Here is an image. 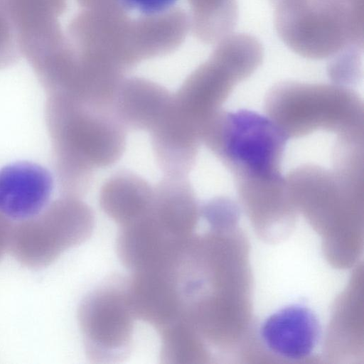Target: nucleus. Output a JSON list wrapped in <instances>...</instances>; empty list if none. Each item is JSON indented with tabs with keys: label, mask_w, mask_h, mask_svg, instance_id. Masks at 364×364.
<instances>
[{
	"label": "nucleus",
	"mask_w": 364,
	"mask_h": 364,
	"mask_svg": "<svg viewBox=\"0 0 364 364\" xmlns=\"http://www.w3.org/2000/svg\"><path fill=\"white\" fill-rule=\"evenodd\" d=\"M302 0H269L274 9L296 3Z\"/></svg>",
	"instance_id": "obj_19"
},
{
	"label": "nucleus",
	"mask_w": 364,
	"mask_h": 364,
	"mask_svg": "<svg viewBox=\"0 0 364 364\" xmlns=\"http://www.w3.org/2000/svg\"><path fill=\"white\" fill-rule=\"evenodd\" d=\"M200 31L210 41L222 39L231 33L238 16L236 0H196Z\"/></svg>",
	"instance_id": "obj_13"
},
{
	"label": "nucleus",
	"mask_w": 364,
	"mask_h": 364,
	"mask_svg": "<svg viewBox=\"0 0 364 364\" xmlns=\"http://www.w3.org/2000/svg\"><path fill=\"white\" fill-rule=\"evenodd\" d=\"M93 228L92 209L79 197L63 195L37 215L13 223L9 252L24 267L43 269L85 242Z\"/></svg>",
	"instance_id": "obj_5"
},
{
	"label": "nucleus",
	"mask_w": 364,
	"mask_h": 364,
	"mask_svg": "<svg viewBox=\"0 0 364 364\" xmlns=\"http://www.w3.org/2000/svg\"><path fill=\"white\" fill-rule=\"evenodd\" d=\"M321 336L317 315L301 304L278 309L268 316L259 328V337L267 349L289 360H301L311 355Z\"/></svg>",
	"instance_id": "obj_7"
},
{
	"label": "nucleus",
	"mask_w": 364,
	"mask_h": 364,
	"mask_svg": "<svg viewBox=\"0 0 364 364\" xmlns=\"http://www.w3.org/2000/svg\"><path fill=\"white\" fill-rule=\"evenodd\" d=\"M159 167L167 176L185 177L193 168L200 143L198 126L171 102L150 131Z\"/></svg>",
	"instance_id": "obj_9"
},
{
	"label": "nucleus",
	"mask_w": 364,
	"mask_h": 364,
	"mask_svg": "<svg viewBox=\"0 0 364 364\" xmlns=\"http://www.w3.org/2000/svg\"><path fill=\"white\" fill-rule=\"evenodd\" d=\"M158 333L161 338V363L191 364L201 363L205 358L201 338L183 319H176Z\"/></svg>",
	"instance_id": "obj_12"
},
{
	"label": "nucleus",
	"mask_w": 364,
	"mask_h": 364,
	"mask_svg": "<svg viewBox=\"0 0 364 364\" xmlns=\"http://www.w3.org/2000/svg\"><path fill=\"white\" fill-rule=\"evenodd\" d=\"M46 121L55 178L63 195L79 197L87 191L93 170L115 163L124 151L126 127L112 107L50 94Z\"/></svg>",
	"instance_id": "obj_1"
},
{
	"label": "nucleus",
	"mask_w": 364,
	"mask_h": 364,
	"mask_svg": "<svg viewBox=\"0 0 364 364\" xmlns=\"http://www.w3.org/2000/svg\"><path fill=\"white\" fill-rule=\"evenodd\" d=\"M289 138L267 114L221 109L205 125L201 142L232 174L242 200L287 190L281 164Z\"/></svg>",
	"instance_id": "obj_2"
},
{
	"label": "nucleus",
	"mask_w": 364,
	"mask_h": 364,
	"mask_svg": "<svg viewBox=\"0 0 364 364\" xmlns=\"http://www.w3.org/2000/svg\"><path fill=\"white\" fill-rule=\"evenodd\" d=\"M364 8L323 0H302L274 9V26L284 43L306 58H331L364 46Z\"/></svg>",
	"instance_id": "obj_4"
},
{
	"label": "nucleus",
	"mask_w": 364,
	"mask_h": 364,
	"mask_svg": "<svg viewBox=\"0 0 364 364\" xmlns=\"http://www.w3.org/2000/svg\"><path fill=\"white\" fill-rule=\"evenodd\" d=\"M154 188L139 176L122 171L112 176L103 185L100 204L119 227L143 215L149 210Z\"/></svg>",
	"instance_id": "obj_11"
},
{
	"label": "nucleus",
	"mask_w": 364,
	"mask_h": 364,
	"mask_svg": "<svg viewBox=\"0 0 364 364\" xmlns=\"http://www.w3.org/2000/svg\"><path fill=\"white\" fill-rule=\"evenodd\" d=\"M172 95L162 87L139 79L121 82L113 109L125 127L151 131L162 117Z\"/></svg>",
	"instance_id": "obj_10"
},
{
	"label": "nucleus",
	"mask_w": 364,
	"mask_h": 364,
	"mask_svg": "<svg viewBox=\"0 0 364 364\" xmlns=\"http://www.w3.org/2000/svg\"><path fill=\"white\" fill-rule=\"evenodd\" d=\"M363 50L349 47L328 59L327 73L334 84L349 87L358 82L362 73Z\"/></svg>",
	"instance_id": "obj_14"
},
{
	"label": "nucleus",
	"mask_w": 364,
	"mask_h": 364,
	"mask_svg": "<svg viewBox=\"0 0 364 364\" xmlns=\"http://www.w3.org/2000/svg\"><path fill=\"white\" fill-rule=\"evenodd\" d=\"M128 7L146 15L165 11L177 0H121Z\"/></svg>",
	"instance_id": "obj_16"
},
{
	"label": "nucleus",
	"mask_w": 364,
	"mask_h": 364,
	"mask_svg": "<svg viewBox=\"0 0 364 364\" xmlns=\"http://www.w3.org/2000/svg\"><path fill=\"white\" fill-rule=\"evenodd\" d=\"M13 223L0 213V261L9 251Z\"/></svg>",
	"instance_id": "obj_17"
},
{
	"label": "nucleus",
	"mask_w": 364,
	"mask_h": 364,
	"mask_svg": "<svg viewBox=\"0 0 364 364\" xmlns=\"http://www.w3.org/2000/svg\"><path fill=\"white\" fill-rule=\"evenodd\" d=\"M266 114L290 138L323 130L337 142L363 146V102L349 87L284 81L267 93Z\"/></svg>",
	"instance_id": "obj_3"
},
{
	"label": "nucleus",
	"mask_w": 364,
	"mask_h": 364,
	"mask_svg": "<svg viewBox=\"0 0 364 364\" xmlns=\"http://www.w3.org/2000/svg\"><path fill=\"white\" fill-rule=\"evenodd\" d=\"M21 55L14 28L9 16L0 6V69L15 64Z\"/></svg>",
	"instance_id": "obj_15"
},
{
	"label": "nucleus",
	"mask_w": 364,
	"mask_h": 364,
	"mask_svg": "<svg viewBox=\"0 0 364 364\" xmlns=\"http://www.w3.org/2000/svg\"><path fill=\"white\" fill-rule=\"evenodd\" d=\"M136 319L127 280L112 279L90 292L77 310L87 358L95 363L126 359L132 350Z\"/></svg>",
	"instance_id": "obj_6"
},
{
	"label": "nucleus",
	"mask_w": 364,
	"mask_h": 364,
	"mask_svg": "<svg viewBox=\"0 0 364 364\" xmlns=\"http://www.w3.org/2000/svg\"><path fill=\"white\" fill-rule=\"evenodd\" d=\"M325 1L338 4L350 8L364 6V0H323Z\"/></svg>",
	"instance_id": "obj_18"
},
{
	"label": "nucleus",
	"mask_w": 364,
	"mask_h": 364,
	"mask_svg": "<svg viewBox=\"0 0 364 364\" xmlns=\"http://www.w3.org/2000/svg\"><path fill=\"white\" fill-rule=\"evenodd\" d=\"M50 172L34 162L18 161L0 169V213L12 223L30 218L50 202Z\"/></svg>",
	"instance_id": "obj_8"
}]
</instances>
